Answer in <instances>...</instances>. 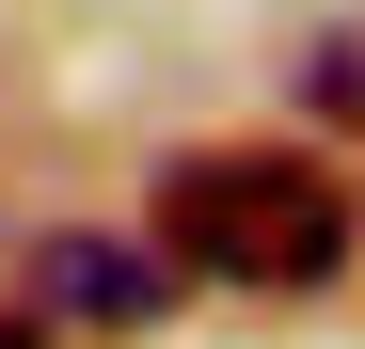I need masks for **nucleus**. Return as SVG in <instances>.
Masks as SVG:
<instances>
[{
	"mask_svg": "<svg viewBox=\"0 0 365 349\" xmlns=\"http://www.w3.org/2000/svg\"><path fill=\"white\" fill-rule=\"evenodd\" d=\"M318 111H334V127H365V32H334V48H318Z\"/></svg>",
	"mask_w": 365,
	"mask_h": 349,
	"instance_id": "nucleus-3",
	"label": "nucleus"
},
{
	"mask_svg": "<svg viewBox=\"0 0 365 349\" xmlns=\"http://www.w3.org/2000/svg\"><path fill=\"white\" fill-rule=\"evenodd\" d=\"M159 254L207 286H334L349 270V191L286 143H207L159 174Z\"/></svg>",
	"mask_w": 365,
	"mask_h": 349,
	"instance_id": "nucleus-1",
	"label": "nucleus"
},
{
	"mask_svg": "<svg viewBox=\"0 0 365 349\" xmlns=\"http://www.w3.org/2000/svg\"><path fill=\"white\" fill-rule=\"evenodd\" d=\"M159 302H175V270H159V254H128V239H80V222H64V239L32 254V318H80V333H143Z\"/></svg>",
	"mask_w": 365,
	"mask_h": 349,
	"instance_id": "nucleus-2",
	"label": "nucleus"
},
{
	"mask_svg": "<svg viewBox=\"0 0 365 349\" xmlns=\"http://www.w3.org/2000/svg\"><path fill=\"white\" fill-rule=\"evenodd\" d=\"M0 349H48V318H32V302H0Z\"/></svg>",
	"mask_w": 365,
	"mask_h": 349,
	"instance_id": "nucleus-4",
	"label": "nucleus"
}]
</instances>
